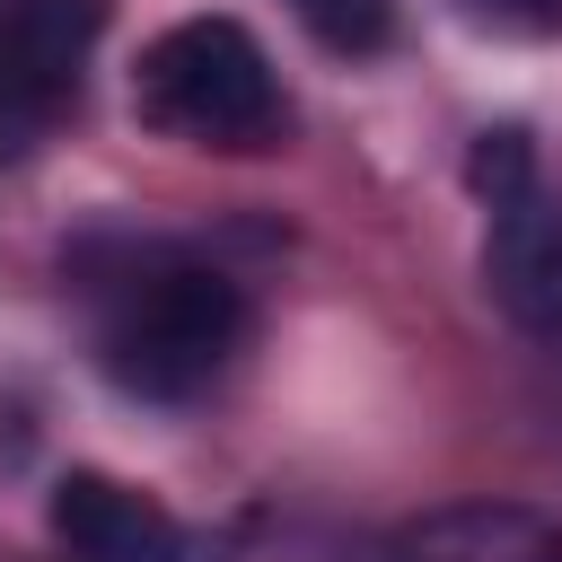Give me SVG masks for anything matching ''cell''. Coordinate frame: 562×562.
Listing matches in <instances>:
<instances>
[{
  "label": "cell",
  "mask_w": 562,
  "mask_h": 562,
  "mask_svg": "<svg viewBox=\"0 0 562 562\" xmlns=\"http://www.w3.org/2000/svg\"><path fill=\"white\" fill-rule=\"evenodd\" d=\"M465 184L483 202V290L509 325L562 334V184L536 167V140L518 123L474 132Z\"/></svg>",
  "instance_id": "3"
},
{
  "label": "cell",
  "mask_w": 562,
  "mask_h": 562,
  "mask_svg": "<svg viewBox=\"0 0 562 562\" xmlns=\"http://www.w3.org/2000/svg\"><path fill=\"white\" fill-rule=\"evenodd\" d=\"M44 518H53V544L70 562H193L184 518L158 492L123 483V474H97V465H70L44 501Z\"/></svg>",
  "instance_id": "4"
},
{
  "label": "cell",
  "mask_w": 562,
  "mask_h": 562,
  "mask_svg": "<svg viewBox=\"0 0 562 562\" xmlns=\"http://www.w3.org/2000/svg\"><path fill=\"white\" fill-rule=\"evenodd\" d=\"M492 26H518V35H562V0H474Z\"/></svg>",
  "instance_id": "9"
},
{
  "label": "cell",
  "mask_w": 562,
  "mask_h": 562,
  "mask_svg": "<svg viewBox=\"0 0 562 562\" xmlns=\"http://www.w3.org/2000/svg\"><path fill=\"white\" fill-rule=\"evenodd\" d=\"M386 562H562V518L527 501H448L413 518Z\"/></svg>",
  "instance_id": "5"
},
{
  "label": "cell",
  "mask_w": 562,
  "mask_h": 562,
  "mask_svg": "<svg viewBox=\"0 0 562 562\" xmlns=\"http://www.w3.org/2000/svg\"><path fill=\"white\" fill-rule=\"evenodd\" d=\"M70 290L88 307L97 369L140 404H193L228 378L255 334L246 281L184 237L97 228L70 246Z\"/></svg>",
  "instance_id": "1"
},
{
  "label": "cell",
  "mask_w": 562,
  "mask_h": 562,
  "mask_svg": "<svg viewBox=\"0 0 562 562\" xmlns=\"http://www.w3.org/2000/svg\"><path fill=\"white\" fill-rule=\"evenodd\" d=\"M70 105V88H53L9 35H0V158H18L26 140H44V123Z\"/></svg>",
  "instance_id": "7"
},
{
  "label": "cell",
  "mask_w": 562,
  "mask_h": 562,
  "mask_svg": "<svg viewBox=\"0 0 562 562\" xmlns=\"http://www.w3.org/2000/svg\"><path fill=\"white\" fill-rule=\"evenodd\" d=\"M299 26L325 44V53H386L395 44V0H290Z\"/></svg>",
  "instance_id": "8"
},
{
  "label": "cell",
  "mask_w": 562,
  "mask_h": 562,
  "mask_svg": "<svg viewBox=\"0 0 562 562\" xmlns=\"http://www.w3.org/2000/svg\"><path fill=\"white\" fill-rule=\"evenodd\" d=\"M105 9H114V0H0V35H9L53 88L79 97V70H88V53H97V35H105Z\"/></svg>",
  "instance_id": "6"
},
{
  "label": "cell",
  "mask_w": 562,
  "mask_h": 562,
  "mask_svg": "<svg viewBox=\"0 0 562 562\" xmlns=\"http://www.w3.org/2000/svg\"><path fill=\"white\" fill-rule=\"evenodd\" d=\"M132 114L184 149H281L290 140V97L272 53L237 18H176L149 35L132 70Z\"/></svg>",
  "instance_id": "2"
}]
</instances>
